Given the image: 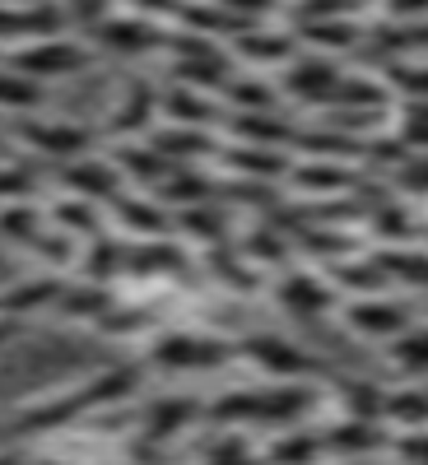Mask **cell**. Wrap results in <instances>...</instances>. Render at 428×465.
Wrapping results in <instances>:
<instances>
[{"mask_svg":"<svg viewBox=\"0 0 428 465\" xmlns=\"http://www.w3.org/2000/svg\"><path fill=\"white\" fill-rule=\"evenodd\" d=\"M154 107H159V94H154L144 80H135V84H131V94H126V103L107 116L112 135H135V131H149Z\"/></svg>","mask_w":428,"mask_h":465,"instance_id":"9c48e42d","label":"cell"},{"mask_svg":"<svg viewBox=\"0 0 428 465\" xmlns=\"http://www.w3.org/2000/svg\"><path fill=\"white\" fill-rule=\"evenodd\" d=\"M354 322L359 331H368V335H386V331H405V317L396 312V307H386V302H359L354 307Z\"/></svg>","mask_w":428,"mask_h":465,"instance_id":"5bb4252c","label":"cell"},{"mask_svg":"<svg viewBox=\"0 0 428 465\" xmlns=\"http://www.w3.org/2000/svg\"><path fill=\"white\" fill-rule=\"evenodd\" d=\"M52 228L70 232L75 242L98 238V232H103V205H89V201L65 196V201H56V210H52Z\"/></svg>","mask_w":428,"mask_h":465,"instance_id":"30bf717a","label":"cell"},{"mask_svg":"<svg viewBox=\"0 0 428 465\" xmlns=\"http://www.w3.org/2000/svg\"><path fill=\"white\" fill-rule=\"evenodd\" d=\"M65 28L61 5H0V43H37V37H56Z\"/></svg>","mask_w":428,"mask_h":465,"instance_id":"5b68a950","label":"cell"},{"mask_svg":"<svg viewBox=\"0 0 428 465\" xmlns=\"http://www.w3.org/2000/svg\"><path fill=\"white\" fill-rule=\"evenodd\" d=\"M340 84V74L331 61H303L294 74H289V89H298L303 98H331Z\"/></svg>","mask_w":428,"mask_h":465,"instance_id":"4fadbf2b","label":"cell"},{"mask_svg":"<svg viewBox=\"0 0 428 465\" xmlns=\"http://www.w3.org/2000/svg\"><path fill=\"white\" fill-rule=\"evenodd\" d=\"M61 289H65V280L61 275H33V280H24V284H15L10 293H0V312H10V317H24V312H33V307H47V302H56L61 298Z\"/></svg>","mask_w":428,"mask_h":465,"instance_id":"ba28073f","label":"cell"},{"mask_svg":"<svg viewBox=\"0 0 428 465\" xmlns=\"http://www.w3.org/2000/svg\"><path fill=\"white\" fill-rule=\"evenodd\" d=\"M228 98L238 103L243 112H261V116L275 107V94H270V84H261V80H233L228 84Z\"/></svg>","mask_w":428,"mask_h":465,"instance_id":"2e32d148","label":"cell"},{"mask_svg":"<svg viewBox=\"0 0 428 465\" xmlns=\"http://www.w3.org/2000/svg\"><path fill=\"white\" fill-rule=\"evenodd\" d=\"M116 210V223H126L131 232H140V238H159V232H168V214L154 205V201H135V196H112L107 201Z\"/></svg>","mask_w":428,"mask_h":465,"instance_id":"8fae6325","label":"cell"},{"mask_svg":"<svg viewBox=\"0 0 428 465\" xmlns=\"http://www.w3.org/2000/svg\"><path fill=\"white\" fill-rule=\"evenodd\" d=\"M164 116L173 126H191V131H205L210 122H214V103L201 94V89H186V84H177V89H168L164 94Z\"/></svg>","mask_w":428,"mask_h":465,"instance_id":"52a82bcc","label":"cell"},{"mask_svg":"<svg viewBox=\"0 0 428 465\" xmlns=\"http://www.w3.org/2000/svg\"><path fill=\"white\" fill-rule=\"evenodd\" d=\"M126 5H131V15H173L177 5H182V0H126Z\"/></svg>","mask_w":428,"mask_h":465,"instance_id":"ac0fdd59","label":"cell"},{"mask_svg":"<svg viewBox=\"0 0 428 465\" xmlns=\"http://www.w3.org/2000/svg\"><path fill=\"white\" fill-rule=\"evenodd\" d=\"M15 5H61V0H15Z\"/></svg>","mask_w":428,"mask_h":465,"instance_id":"d6986e66","label":"cell"},{"mask_svg":"<svg viewBox=\"0 0 428 465\" xmlns=\"http://www.w3.org/2000/svg\"><path fill=\"white\" fill-rule=\"evenodd\" d=\"M37 191V177L24 163H0V205H19Z\"/></svg>","mask_w":428,"mask_h":465,"instance_id":"9a60e30c","label":"cell"},{"mask_svg":"<svg viewBox=\"0 0 428 465\" xmlns=\"http://www.w3.org/2000/svg\"><path fill=\"white\" fill-rule=\"evenodd\" d=\"M37 107H43V84L24 80V74H15L10 65L0 70V112H19V116H28V112H37Z\"/></svg>","mask_w":428,"mask_h":465,"instance_id":"7c38bea8","label":"cell"},{"mask_svg":"<svg viewBox=\"0 0 428 465\" xmlns=\"http://www.w3.org/2000/svg\"><path fill=\"white\" fill-rule=\"evenodd\" d=\"M56 182L70 191L75 201H89V205H107L112 196H122V173H116V163L98 159V153H85V159H70Z\"/></svg>","mask_w":428,"mask_h":465,"instance_id":"3957f363","label":"cell"},{"mask_svg":"<svg viewBox=\"0 0 428 465\" xmlns=\"http://www.w3.org/2000/svg\"><path fill=\"white\" fill-rule=\"evenodd\" d=\"M94 43L116 52V56H144L149 47H164L168 33L154 28L144 15H112V19H103L94 28Z\"/></svg>","mask_w":428,"mask_h":465,"instance_id":"277c9868","label":"cell"},{"mask_svg":"<svg viewBox=\"0 0 428 465\" xmlns=\"http://www.w3.org/2000/svg\"><path fill=\"white\" fill-rule=\"evenodd\" d=\"M19 140L33 153H47V159H61V163L94 153V131L80 126V122H43V116H24V122H19Z\"/></svg>","mask_w":428,"mask_h":465,"instance_id":"7a4b0ae2","label":"cell"},{"mask_svg":"<svg viewBox=\"0 0 428 465\" xmlns=\"http://www.w3.org/2000/svg\"><path fill=\"white\" fill-rule=\"evenodd\" d=\"M243 52H256L252 61H280V56L289 52V37H256V33L247 28V37H243Z\"/></svg>","mask_w":428,"mask_h":465,"instance_id":"e0dca14e","label":"cell"},{"mask_svg":"<svg viewBox=\"0 0 428 465\" xmlns=\"http://www.w3.org/2000/svg\"><path fill=\"white\" fill-rule=\"evenodd\" d=\"M0 465H19V460H10V456H0Z\"/></svg>","mask_w":428,"mask_h":465,"instance_id":"ffe728a7","label":"cell"},{"mask_svg":"<svg viewBox=\"0 0 428 465\" xmlns=\"http://www.w3.org/2000/svg\"><path fill=\"white\" fill-rule=\"evenodd\" d=\"M224 354L228 349L205 340V335H164L154 344V363H164V368H210Z\"/></svg>","mask_w":428,"mask_h":465,"instance_id":"8992f818","label":"cell"},{"mask_svg":"<svg viewBox=\"0 0 428 465\" xmlns=\"http://www.w3.org/2000/svg\"><path fill=\"white\" fill-rule=\"evenodd\" d=\"M85 65H89V47L70 43L65 33L37 37V43H24V47L10 52V70L24 74V80H33V84L61 80V74H75V70H85Z\"/></svg>","mask_w":428,"mask_h":465,"instance_id":"6da1fadb","label":"cell"}]
</instances>
